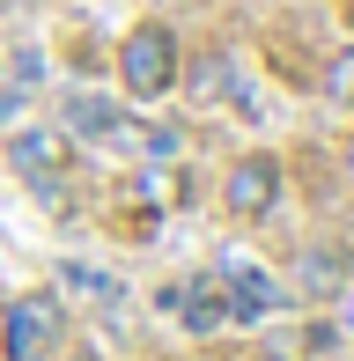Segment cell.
<instances>
[{
  "label": "cell",
  "mask_w": 354,
  "mask_h": 361,
  "mask_svg": "<svg viewBox=\"0 0 354 361\" xmlns=\"http://www.w3.org/2000/svg\"><path fill=\"white\" fill-rule=\"evenodd\" d=\"M177 74H185V44H177L170 23H133L118 44V81L133 104H163L177 89Z\"/></svg>",
  "instance_id": "1"
},
{
  "label": "cell",
  "mask_w": 354,
  "mask_h": 361,
  "mask_svg": "<svg viewBox=\"0 0 354 361\" xmlns=\"http://www.w3.org/2000/svg\"><path fill=\"white\" fill-rule=\"evenodd\" d=\"M67 347V302H59L52 288H30L8 302V317H0V354L8 361H52Z\"/></svg>",
  "instance_id": "2"
},
{
  "label": "cell",
  "mask_w": 354,
  "mask_h": 361,
  "mask_svg": "<svg viewBox=\"0 0 354 361\" xmlns=\"http://www.w3.org/2000/svg\"><path fill=\"white\" fill-rule=\"evenodd\" d=\"M8 162L37 192H52L59 177L74 170V133H67V126H8Z\"/></svg>",
  "instance_id": "3"
},
{
  "label": "cell",
  "mask_w": 354,
  "mask_h": 361,
  "mask_svg": "<svg viewBox=\"0 0 354 361\" xmlns=\"http://www.w3.org/2000/svg\"><path fill=\"white\" fill-rule=\"evenodd\" d=\"M273 200H281V162H273V155L229 162V177H221V207H229L236 221H266Z\"/></svg>",
  "instance_id": "4"
},
{
  "label": "cell",
  "mask_w": 354,
  "mask_h": 361,
  "mask_svg": "<svg viewBox=\"0 0 354 361\" xmlns=\"http://www.w3.org/2000/svg\"><path fill=\"white\" fill-rule=\"evenodd\" d=\"M273 302H281V288H273L259 266H244V258H229V266H221V310H229L236 324H259Z\"/></svg>",
  "instance_id": "5"
},
{
  "label": "cell",
  "mask_w": 354,
  "mask_h": 361,
  "mask_svg": "<svg viewBox=\"0 0 354 361\" xmlns=\"http://www.w3.org/2000/svg\"><path fill=\"white\" fill-rule=\"evenodd\" d=\"M340 288H347V251L340 243H310V251L295 258V295L303 302H332Z\"/></svg>",
  "instance_id": "6"
},
{
  "label": "cell",
  "mask_w": 354,
  "mask_h": 361,
  "mask_svg": "<svg viewBox=\"0 0 354 361\" xmlns=\"http://www.w3.org/2000/svg\"><path fill=\"white\" fill-rule=\"evenodd\" d=\"M177 317L192 324V332H214L229 310H221V281H192L185 295H177Z\"/></svg>",
  "instance_id": "7"
},
{
  "label": "cell",
  "mask_w": 354,
  "mask_h": 361,
  "mask_svg": "<svg viewBox=\"0 0 354 361\" xmlns=\"http://www.w3.org/2000/svg\"><path fill=\"white\" fill-rule=\"evenodd\" d=\"M67 126H74V133H118V111L96 104V96H74V104H67Z\"/></svg>",
  "instance_id": "8"
},
{
  "label": "cell",
  "mask_w": 354,
  "mask_h": 361,
  "mask_svg": "<svg viewBox=\"0 0 354 361\" xmlns=\"http://www.w3.org/2000/svg\"><path fill=\"white\" fill-rule=\"evenodd\" d=\"M177 81H192V96H221V89H229V59H221V52H200L192 74H177Z\"/></svg>",
  "instance_id": "9"
},
{
  "label": "cell",
  "mask_w": 354,
  "mask_h": 361,
  "mask_svg": "<svg viewBox=\"0 0 354 361\" xmlns=\"http://www.w3.org/2000/svg\"><path fill=\"white\" fill-rule=\"evenodd\" d=\"M325 96H332V104H354V44L325 59Z\"/></svg>",
  "instance_id": "10"
},
{
  "label": "cell",
  "mask_w": 354,
  "mask_h": 361,
  "mask_svg": "<svg viewBox=\"0 0 354 361\" xmlns=\"http://www.w3.org/2000/svg\"><path fill=\"white\" fill-rule=\"evenodd\" d=\"M347 177H354V140H347Z\"/></svg>",
  "instance_id": "11"
},
{
  "label": "cell",
  "mask_w": 354,
  "mask_h": 361,
  "mask_svg": "<svg viewBox=\"0 0 354 361\" xmlns=\"http://www.w3.org/2000/svg\"><path fill=\"white\" fill-rule=\"evenodd\" d=\"M347 15H354V0H347Z\"/></svg>",
  "instance_id": "12"
}]
</instances>
